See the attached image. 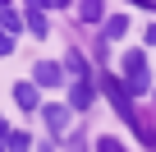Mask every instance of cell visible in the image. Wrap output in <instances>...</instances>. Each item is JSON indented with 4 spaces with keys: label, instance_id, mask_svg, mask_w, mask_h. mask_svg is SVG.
I'll return each instance as SVG.
<instances>
[{
    "label": "cell",
    "instance_id": "13",
    "mask_svg": "<svg viewBox=\"0 0 156 152\" xmlns=\"http://www.w3.org/2000/svg\"><path fill=\"white\" fill-rule=\"evenodd\" d=\"M97 152H124V147H119L115 138H101V143H97Z\"/></svg>",
    "mask_w": 156,
    "mask_h": 152
},
{
    "label": "cell",
    "instance_id": "14",
    "mask_svg": "<svg viewBox=\"0 0 156 152\" xmlns=\"http://www.w3.org/2000/svg\"><path fill=\"white\" fill-rule=\"evenodd\" d=\"M9 51H14V37H9V32H0V55H9Z\"/></svg>",
    "mask_w": 156,
    "mask_h": 152
},
{
    "label": "cell",
    "instance_id": "12",
    "mask_svg": "<svg viewBox=\"0 0 156 152\" xmlns=\"http://www.w3.org/2000/svg\"><path fill=\"white\" fill-rule=\"evenodd\" d=\"M78 14H83V19H87V23H97V19H101V14H106V9H101V5H97V0H87V5H78Z\"/></svg>",
    "mask_w": 156,
    "mask_h": 152
},
{
    "label": "cell",
    "instance_id": "5",
    "mask_svg": "<svg viewBox=\"0 0 156 152\" xmlns=\"http://www.w3.org/2000/svg\"><path fill=\"white\" fill-rule=\"evenodd\" d=\"M87 102H92V83H73V88H69V106H73V111H83Z\"/></svg>",
    "mask_w": 156,
    "mask_h": 152
},
{
    "label": "cell",
    "instance_id": "10",
    "mask_svg": "<svg viewBox=\"0 0 156 152\" xmlns=\"http://www.w3.org/2000/svg\"><path fill=\"white\" fill-rule=\"evenodd\" d=\"M124 32H129V19H124V14H110V19H106V37L115 42V37H124Z\"/></svg>",
    "mask_w": 156,
    "mask_h": 152
},
{
    "label": "cell",
    "instance_id": "17",
    "mask_svg": "<svg viewBox=\"0 0 156 152\" xmlns=\"http://www.w3.org/2000/svg\"><path fill=\"white\" fill-rule=\"evenodd\" d=\"M151 9H156V5H151Z\"/></svg>",
    "mask_w": 156,
    "mask_h": 152
},
{
    "label": "cell",
    "instance_id": "4",
    "mask_svg": "<svg viewBox=\"0 0 156 152\" xmlns=\"http://www.w3.org/2000/svg\"><path fill=\"white\" fill-rule=\"evenodd\" d=\"M23 28H32L37 37H46V14H41V5H28V14H23Z\"/></svg>",
    "mask_w": 156,
    "mask_h": 152
},
{
    "label": "cell",
    "instance_id": "15",
    "mask_svg": "<svg viewBox=\"0 0 156 152\" xmlns=\"http://www.w3.org/2000/svg\"><path fill=\"white\" fill-rule=\"evenodd\" d=\"M147 46H156V23H147Z\"/></svg>",
    "mask_w": 156,
    "mask_h": 152
},
{
    "label": "cell",
    "instance_id": "11",
    "mask_svg": "<svg viewBox=\"0 0 156 152\" xmlns=\"http://www.w3.org/2000/svg\"><path fill=\"white\" fill-rule=\"evenodd\" d=\"M5 147H9V152H28V147H32V138H28L23 129H9V138H5Z\"/></svg>",
    "mask_w": 156,
    "mask_h": 152
},
{
    "label": "cell",
    "instance_id": "16",
    "mask_svg": "<svg viewBox=\"0 0 156 152\" xmlns=\"http://www.w3.org/2000/svg\"><path fill=\"white\" fill-rule=\"evenodd\" d=\"M0 152H5V143H0Z\"/></svg>",
    "mask_w": 156,
    "mask_h": 152
},
{
    "label": "cell",
    "instance_id": "8",
    "mask_svg": "<svg viewBox=\"0 0 156 152\" xmlns=\"http://www.w3.org/2000/svg\"><path fill=\"white\" fill-rule=\"evenodd\" d=\"M41 115H46V124H51L55 134H64V124H69V111H64V106H46Z\"/></svg>",
    "mask_w": 156,
    "mask_h": 152
},
{
    "label": "cell",
    "instance_id": "1",
    "mask_svg": "<svg viewBox=\"0 0 156 152\" xmlns=\"http://www.w3.org/2000/svg\"><path fill=\"white\" fill-rule=\"evenodd\" d=\"M124 88L129 92H147L151 74H147V55L142 51H124Z\"/></svg>",
    "mask_w": 156,
    "mask_h": 152
},
{
    "label": "cell",
    "instance_id": "6",
    "mask_svg": "<svg viewBox=\"0 0 156 152\" xmlns=\"http://www.w3.org/2000/svg\"><path fill=\"white\" fill-rule=\"evenodd\" d=\"M19 28H23V19H19V9H9V5H0V32H9V37H14Z\"/></svg>",
    "mask_w": 156,
    "mask_h": 152
},
{
    "label": "cell",
    "instance_id": "2",
    "mask_svg": "<svg viewBox=\"0 0 156 152\" xmlns=\"http://www.w3.org/2000/svg\"><path fill=\"white\" fill-rule=\"evenodd\" d=\"M106 97H110V102H115V111L133 124V97H129V88H124L119 79H106Z\"/></svg>",
    "mask_w": 156,
    "mask_h": 152
},
{
    "label": "cell",
    "instance_id": "9",
    "mask_svg": "<svg viewBox=\"0 0 156 152\" xmlns=\"http://www.w3.org/2000/svg\"><path fill=\"white\" fill-rule=\"evenodd\" d=\"M64 74H73V83H87V60L69 55V60H64Z\"/></svg>",
    "mask_w": 156,
    "mask_h": 152
},
{
    "label": "cell",
    "instance_id": "3",
    "mask_svg": "<svg viewBox=\"0 0 156 152\" xmlns=\"http://www.w3.org/2000/svg\"><path fill=\"white\" fill-rule=\"evenodd\" d=\"M64 79V69L60 65H51V60H37V69H32V88H55Z\"/></svg>",
    "mask_w": 156,
    "mask_h": 152
},
{
    "label": "cell",
    "instance_id": "7",
    "mask_svg": "<svg viewBox=\"0 0 156 152\" xmlns=\"http://www.w3.org/2000/svg\"><path fill=\"white\" fill-rule=\"evenodd\" d=\"M14 102H19L23 111H37V88H32V83H19V88H14Z\"/></svg>",
    "mask_w": 156,
    "mask_h": 152
}]
</instances>
